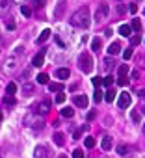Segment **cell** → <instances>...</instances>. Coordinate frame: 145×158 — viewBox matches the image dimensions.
I'll return each mask as SVG.
<instances>
[{"label": "cell", "mask_w": 145, "mask_h": 158, "mask_svg": "<svg viewBox=\"0 0 145 158\" xmlns=\"http://www.w3.org/2000/svg\"><path fill=\"white\" fill-rule=\"evenodd\" d=\"M71 24L72 26H78V28H87L89 26V9L84 6L78 11H75L72 17H71Z\"/></svg>", "instance_id": "1"}, {"label": "cell", "mask_w": 145, "mask_h": 158, "mask_svg": "<svg viewBox=\"0 0 145 158\" xmlns=\"http://www.w3.org/2000/svg\"><path fill=\"white\" fill-rule=\"evenodd\" d=\"M80 69H82L84 73H91V71H93V58H91L87 52H84V54L80 56Z\"/></svg>", "instance_id": "2"}, {"label": "cell", "mask_w": 145, "mask_h": 158, "mask_svg": "<svg viewBox=\"0 0 145 158\" xmlns=\"http://www.w3.org/2000/svg\"><path fill=\"white\" fill-rule=\"evenodd\" d=\"M128 106H130V95L123 91L117 99V108H128Z\"/></svg>", "instance_id": "3"}, {"label": "cell", "mask_w": 145, "mask_h": 158, "mask_svg": "<svg viewBox=\"0 0 145 158\" xmlns=\"http://www.w3.org/2000/svg\"><path fill=\"white\" fill-rule=\"evenodd\" d=\"M108 11H110L108 4H102V6H99V9H97V13H95V19L101 22L102 19H106V17H108Z\"/></svg>", "instance_id": "4"}, {"label": "cell", "mask_w": 145, "mask_h": 158, "mask_svg": "<svg viewBox=\"0 0 145 158\" xmlns=\"http://www.w3.org/2000/svg\"><path fill=\"white\" fill-rule=\"evenodd\" d=\"M72 102H75L78 108H87V97H86V95H76V97H72Z\"/></svg>", "instance_id": "5"}, {"label": "cell", "mask_w": 145, "mask_h": 158, "mask_svg": "<svg viewBox=\"0 0 145 158\" xmlns=\"http://www.w3.org/2000/svg\"><path fill=\"white\" fill-rule=\"evenodd\" d=\"M43 63H45V49H43L39 54H35L34 60H32V65H34V67H41Z\"/></svg>", "instance_id": "6"}, {"label": "cell", "mask_w": 145, "mask_h": 158, "mask_svg": "<svg viewBox=\"0 0 145 158\" xmlns=\"http://www.w3.org/2000/svg\"><path fill=\"white\" fill-rule=\"evenodd\" d=\"M11 8V0H0V17L6 15Z\"/></svg>", "instance_id": "7"}, {"label": "cell", "mask_w": 145, "mask_h": 158, "mask_svg": "<svg viewBox=\"0 0 145 158\" xmlns=\"http://www.w3.org/2000/svg\"><path fill=\"white\" fill-rule=\"evenodd\" d=\"M39 112H41V114H48V112H50V101H48V99H43V101L39 102Z\"/></svg>", "instance_id": "8"}, {"label": "cell", "mask_w": 145, "mask_h": 158, "mask_svg": "<svg viewBox=\"0 0 145 158\" xmlns=\"http://www.w3.org/2000/svg\"><path fill=\"white\" fill-rule=\"evenodd\" d=\"M112 145H113L112 136H104V138H102V141H101V147H102L104 151H110V149H112Z\"/></svg>", "instance_id": "9"}, {"label": "cell", "mask_w": 145, "mask_h": 158, "mask_svg": "<svg viewBox=\"0 0 145 158\" xmlns=\"http://www.w3.org/2000/svg\"><path fill=\"white\" fill-rule=\"evenodd\" d=\"M52 140H54V143H56V145H60V147L65 143V136H63L61 132H56L54 136H52Z\"/></svg>", "instance_id": "10"}, {"label": "cell", "mask_w": 145, "mask_h": 158, "mask_svg": "<svg viewBox=\"0 0 145 158\" xmlns=\"http://www.w3.org/2000/svg\"><path fill=\"white\" fill-rule=\"evenodd\" d=\"M69 69H56V78H60V80H65V78H69Z\"/></svg>", "instance_id": "11"}, {"label": "cell", "mask_w": 145, "mask_h": 158, "mask_svg": "<svg viewBox=\"0 0 145 158\" xmlns=\"http://www.w3.org/2000/svg\"><path fill=\"white\" fill-rule=\"evenodd\" d=\"M119 34L123 35V37H128V35L132 34V28H130L128 24H123V26H119Z\"/></svg>", "instance_id": "12"}, {"label": "cell", "mask_w": 145, "mask_h": 158, "mask_svg": "<svg viewBox=\"0 0 145 158\" xmlns=\"http://www.w3.org/2000/svg\"><path fill=\"white\" fill-rule=\"evenodd\" d=\"M119 52H121V45H119V43H112L110 49H108V54L113 56V54H119Z\"/></svg>", "instance_id": "13"}, {"label": "cell", "mask_w": 145, "mask_h": 158, "mask_svg": "<svg viewBox=\"0 0 145 158\" xmlns=\"http://www.w3.org/2000/svg\"><path fill=\"white\" fill-rule=\"evenodd\" d=\"M130 28H132L136 34H139V32H141V22H139V19H132V24H130Z\"/></svg>", "instance_id": "14"}, {"label": "cell", "mask_w": 145, "mask_h": 158, "mask_svg": "<svg viewBox=\"0 0 145 158\" xmlns=\"http://www.w3.org/2000/svg\"><path fill=\"white\" fill-rule=\"evenodd\" d=\"M48 37H50V30H43V32H41V35L37 37V43L41 45V43H45Z\"/></svg>", "instance_id": "15"}, {"label": "cell", "mask_w": 145, "mask_h": 158, "mask_svg": "<svg viewBox=\"0 0 145 158\" xmlns=\"http://www.w3.org/2000/svg\"><path fill=\"white\" fill-rule=\"evenodd\" d=\"M104 99H106V102H113V101H115V91H113L112 87L104 93Z\"/></svg>", "instance_id": "16"}, {"label": "cell", "mask_w": 145, "mask_h": 158, "mask_svg": "<svg viewBox=\"0 0 145 158\" xmlns=\"http://www.w3.org/2000/svg\"><path fill=\"white\" fill-rule=\"evenodd\" d=\"M101 43H102L101 37H95L93 43H91V50H95V52H97V50H101Z\"/></svg>", "instance_id": "17"}, {"label": "cell", "mask_w": 145, "mask_h": 158, "mask_svg": "<svg viewBox=\"0 0 145 158\" xmlns=\"http://www.w3.org/2000/svg\"><path fill=\"white\" fill-rule=\"evenodd\" d=\"M6 91H8V95H15L17 93V84L15 82H9L8 87H6Z\"/></svg>", "instance_id": "18"}, {"label": "cell", "mask_w": 145, "mask_h": 158, "mask_svg": "<svg viewBox=\"0 0 145 158\" xmlns=\"http://www.w3.org/2000/svg\"><path fill=\"white\" fill-rule=\"evenodd\" d=\"M72 116H75V112H72V108H63L61 110V117H72Z\"/></svg>", "instance_id": "19"}, {"label": "cell", "mask_w": 145, "mask_h": 158, "mask_svg": "<svg viewBox=\"0 0 145 158\" xmlns=\"http://www.w3.org/2000/svg\"><path fill=\"white\" fill-rule=\"evenodd\" d=\"M37 82L39 84H50V82H48V75H45V73H39L37 75Z\"/></svg>", "instance_id": "20"}, {"label": "cell", "mask_w": 145, "mask_h": 158, "mask_svg": "<svg viewBox=\"0 0 145 158\" xmlns=\"http://www.w3.org/2000/svg\"><path fill=\"white\" fill-rule=\"evenodd\" d=\"M117 152H119L121 156H127V154H128V147H127V145H117Z\"/></svg>", "instance_id": "21"}, {"label": "cell", "mask_w": 145, "mask_h": 158, "mask_svg": "<svg viewBox=\"0 0 145 158\" xmlns=\"http://www.w3.org/2000/svg\"><path fill=\"white\" fill-rule=\"evenodd\" d=\"M127 73H128V65L127 63L119 65V76H127Z\"/></svg>", "instance_id": "22"}, {"label": "cell", "mask_w": 145, "mask_h": 158, "mask_svg": "<svg viewBox=\"0 0 145 158\" xmlns=\"http://www.w3.org/2000/svg\"><path fill=\"white\" fill-rule=\"evenodd\" d=\"M93 101H95V102H101V101H102V91H101L99 87L95 89V95H93Z\"/></svg>", "instance_id": "23"}, {"label": "cell", "mask_w": 145, "mask_h": 158, "mask_svg": "<svg viewBox=\"0 0 145 158\" xmlns=\"http://www.w3.org/2000/svg\"><path fill=\"white\" fill-rule=\"evenodd\" d=\"M86 130H87V125H84V127H80V128H78V130L75 132V136H72V138H75V140H78V138L82 136V134H84Z\"/></svg>", "instance_id": "24"}, {"label": "cell", "mask_w": 145, "mask_h": 158, "mask_svg": "<svg viewBox=\"0 0 145 158\" xmlns=\"http://www.w3.org/2000/svg\"><path fill=\"white\" fill-rule=\"evenodd\" d=\"M84 145H86L87 149H91V147H95V140H93L91 136H87V138L84 140Z\"/></svg>", "instance_id": "25"}, {"label": "cell", "mask_w": 145, "mask_h": 158, "mask_svg": "<svg viewBox=\"0 0 145 158\" xmlns=\"http://www.w3.org/2000/svg\"><path fill=\"white\" fill-rule=\"evenodd\" d=\"M139 41H141V35H139V34H136V35L130 39V47H136V45H139Z\"/></svg>", "instance_id": "26"}, {"label": "cell", "mask_w": 145, "mask_h": 158, "mask_svg": "<svg viewBox=\"0 0 145 158\" xmlns=\"http://www.w3.org/2000/svg\"><path fill=\"white\" fill-rule=\"evenodd\" d=\"M20 13H22L24 17H30V15H32V8H28V6H22V8H20Z\"/></svg>", "instance_id": "27"}, {"label": "cell", "mask_w": 145, "mask_h": 158, "mask_svg": "<svg viewBox=\"0 0 145 158\" xmlns=\"http://www.w3.org/2000/svg\"><path fill=\"white\" fill-rule=\"evenodd\" d=\"M102 84L110 89V87H112V84H113V76H106V78H102Z\"/></svg>", "instance_id": "28"}, {"label": "cell", "mask_w": 145, "mask_h": 158, "mask_svg": "<svg viewBox=\"0 0 145 158\" xmlns=\"http://www.w3.org/2000/svg\"><path fill=\"white\" fill-rule=\"evenodd\" d=\"M117 84L125 87V86H128V78L127 76H117Z\"/></svg>", "instance_id": "29"}, {"label": "cell", "mask_w": 145, "mask_h": 158, "mask_svg": "<svg viewBox=\"0 0 145 158\" xmlns=\"http://www.w3.org/2000/svg\"><path fill=\"white\" fill-rule=\"evenodd\" d=\"M48 89H50V91H61V84H48Z\"/></svg>", "instance_id": "30"}, {"label": "cell", "mask_w": 145, "mask_h": 158, "mask_svg": "<svg viewBox=\"0 0 145 158\" xmlns=\"http://www.w3.org/2000/svg\"><path fill=\"white\" fill-rule=\"evenodd\" d=\"M4 102H6V104H9V106H13V104H17V101H15V97H13V95H8V97L4 99Z\"/></svg>", "instance_id": "31"}, {"label": "cell", "mask_w": 145, "mask_h": 158, "mask_svg": "<svg viewBox=\"0 0 145 158\" xmlns=\"http://www.w3.org/2000/svg\"><path fill=\"white\" fill-rule=\"evenodd\" d=\"M32 93H34V86L26 84V86H24V95H32Z\"/></svg>", "instance_id": "32"}, {"label": "cell", "mask_w": 145, "mask_h": 158, "mask_svg": "<svg viewBox=\"0 0 145 158\" xmlns=\"http://www.w3.org/2000/svg\"><path fill=\"white\" fill-rule=\"evenodd\" d=\"M72 158H84L82 149H75V151H72Z\"/></svg>", "instance_id": "33"}, {"label": "cell", "mask_w": 145, "mask_h": 158, "mask_svg": "<svg viewBox=\"0 0 145 158\" xmlns=\"http://www.w3.org/2000/svg\"><path fill=\"white\" fill-rule=\"evenodd\" d=\"M123 58H125V60H130V58H132V47H130V49H127V50L123 52Z\"/></svg>", "instance_id": "34"}, {"label": "cell", "mask_w": 145, "mask_h": 158, "mask_svg": "<svg viewBox=\"0 0 145 158\" xmlns=\"http://www.w3.org/2000/svg\"><path fill=\"white\" fill-rule=\"evenodd\" d=\"M63 101H65V95H63V93H58V95H56V104H61Z\"/></svg>", "instance_id": "35"}, {"label": "cell", "mask_w": 145, "mask_h": 158, "mask_svg": "<svg viewBox=\"0 0 145 158\" xmlns=\"http://www.w3.org/2000/svg\"><path fill=\"white\" fill-rule=\"evenodd\" d=\"M130 117H132V121H136V123H139V112H136V110H134Z\"/></svg>", "instance_id": "36"}, {"label": "cell", "mask_w": 145, "mask_h": 158, "mask_svg": "<svg viewBox=\"0 0 145 158\" xmlns=\"http://www.w3.org/2000/svg\"><path fill=\"white\" fill-rule=\"evenodd\" d=\"M101 84H102V78H99V76H95V78H93V86H95V87H99Z\"/></svg>", "instance_id": "37"}, {"label": "cell", "mask_w": 145, "mask_h": 158, "mask_svg": "<svg viewBox=\"0 0 145 158\" xmlns=\"http://www.w3.org/2000/svg\"><path fill=\"white\" fill-rule=\"evenodd\" d=\"M125 13V6L123 4H117V15H123Z\"/></svg>", "instance_id": "38"}, {"label": "cell", "mask_w": 145, "mask_h": 158, "mask_svg": "<svg viewBox=\"0 0 145 158\" xmlns=\"http://www.w3.org/2000/svg\"><path fill=\"white\" fill-rule=\"evenodd\" d=\"M128 11H130V13L134 15V13L138 11V6H136V4H130V6H128Z\"/></svg>", "instance_id": "39"}, {"label": "cell", "mask_w": 145, "mask_h": 158, "mask_svg": "<svg viewBox=\"0 0 145 158\" xmlns=\"http://www.w3.org/2000/svg\"><path fill=\"white\" fill-rule=\"evenodd\" d=\"M34 6H35V8H41V6H45V0H34Z\"/></svg>", "instance_id": "40"}, {"label": "cell", "mask_w": 145, "mask_h": 158, "mask_svg": "<svg viewBox=\"0 0 145 158\" xmlns=\"http://www.w3.org/2000/svg\"><path fill=\"white\" fill-rule=\"evenodd\" d=\"M112 63H113V61H112V60L108 58V60L104 61V69H112Z\"/></svg>", "instance_id": "41"}, {"label": "cell", "mask_w": 145, "mask_h": 158, "mask_svg": "<svg viewBox=\"0 0 145 158\" xmlns=\"http://www.w3.org/2000/svg\"><path fill=\"white\" fill-rule=\"evenodd\" d=\"M95 116H97V114H95V110H91L89 114H87V121H93V119H95Z\"/></svg>", "instance_id": "42"}, {"label": "cell", "mask_w": 145, "mask_h": 158, "mask_svg": "<svg viewBox=\"0 0 145 158\" xmlns=\"http://www.w3.org/2000/svg\"><path fill=\"white\" fill-rule=\"evenodd\" d=\"M138 95H139V97L143 99V97H145V89H139V91H138Z\"/></svg>", "instance_id": "43"}, {"label": "cell", "mask_w": 145, "mask_h": 158, "mask_svg": "<svg viewBox=\"0 0 145 158\" xmlns=\"http://www.w3.org/2000/svg\"><path fill=\"white\" fill-rule=\"evenodd\" d=\"M58 158H67V156H63V154H61V156H58Z\"/></svg>", "instance_id": "44"}, {"label": "cell", "mask_w": 145, "mask_h": 158, "mask_svg": "<svg viewBox=\"0 0 145 158\" xmlns=\"http://www.w3.org/2000/svg\"><path fill=\"white\" fill-rule=\"evenodd\" d=\"M0 121H2V114H0Z\"/></svg>", "instance_id": "45"}, {"label": "cell", "mask_w": 145, "mask_h": 158, "mask_svg": "<svg viewBox=\"0 0 145 158\" xmlns=\"http://www.w3.org/2000/svg\"><path fill=\"white\" fill-rule=\"evenodd\" d=\"M143 132H145V125H143Z\"/></svg>", "instance_id": "46"}, {"label": "cell", "mask_w": 145, "mask_h": 158, "mask_svg": "<svg viewBox=\"0 0 145 158\" xmlns=\"http://www.w3.org/2000/svg\"><path fill=\"white\" fill-rule=\"evenodd\" d=\"M143 13H145V9H143Z\"/></svg>", "instance_id": "47"}]
</instances>
